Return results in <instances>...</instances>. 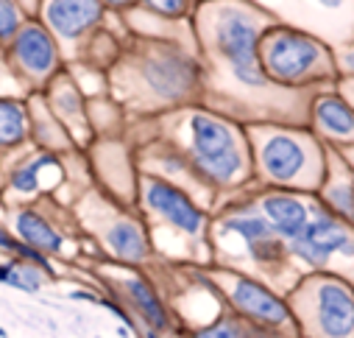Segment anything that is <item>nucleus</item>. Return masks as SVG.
Instances as JSON below:
<instances>
[{"label":"nucleus","instance_id":"nucleus-21","mask_svg":"<svg viewBox=\"0 0 354 338\" xmlns=\"http://www.w3.org/2000/svg\"><path fill=\"white\" fill-rule=\"evenodd\" d=\"M315 199L332 215L354 224V165L343 151L326 145V174L315 190Z\"/></svg>","mask_w":354,"mask_h":338},{"label":"nucleus","instance_id":"nucleus-35","mask_svg":"<svg viewBox=\"0 0 354 338\" xmlns=\"http://www.w3.org/2000/svg\"><path fill=\"white\" fill-rule=\"evenodd\" d=\"M6 272H9V266L0 263V283H3V285H6Z\"/></svg>","mask_w":354,"mask_h":338},{"label":"nucleus","instance_id":"nucleus-7","mask_svg":"<svg viewBox=\"0 0 354 338\" xmlns=\"http://www.w3.org/2000/svg\"><path fill=\"white\" fill-rule=\"evenodd\" d=\"M137 210L153 235H176L187 243L190 263L209 266L212 249H209V221L212 210L196 202L185 188L173 185L156 174H142L137 179Z\"/></svg>","mask_w":354,"mask_h":338},{"label":"nucleus","instance_id":"nucleus-9","mask_svg":"<svg viewBox=\"0 0 354 338\" xmlns=\"http://www.w3.org/2000/svg\"><path fill=\"white\" fill-rule=\"evenodd\" d=\"M299 338H354V285L329 272H304L285 294Z\"/></svg>","mask_w":354,"mask_h":338},{"label":"nucleus","instance_id":"nucleus-27","mask_svg":"<svg viewBox=\"0 0 354 338\" xmlns=\"http://www.w3.org/2000/svg\"><path fill=\"white\" fill-rule=\"evenodd\" d=\"M28 17L31 15L26 12L20 0H0V48H6L12 42V37L23 28Z\"/></svg>","mask_w":354,"mask_h":338},{"label":"nucleus","instance_id":"nucleus-16","mask_svg":"<svg viewBox=\"0 0 354 338\" xmlns=\"http://www.w3.org/2000/svg\"><path fill=\"white\" fill-rule=\"evenodd\" d=\"M90 165L98 188L112 199L137 207V179L140 168L134 159V145L129 137H98L90 145Z\"/></svg>","mask_w":354,"mask_h":338},{"label":"nucleus","instance_id":"nucleus-32","mask_svg":"<svg viewBox=\"0 0 354 338\" xmlns=\"http://www.w3.org/2000/svg\"><path fill=\"white\" fill-rule=\"evenodd\" d=\"M15 246H17V235H15V232H12L6 224H0V249L9 251V255H12Z\"/></svg>","mask_w":354,"mask_h":338},{"label":"nucleus","instance_id":"nucleus-2","mask_svg":"<svg viewBox=\"0 0 354 338\" xmlns=\"http://www.w3.org/2000/svg\"><path fill=\"white\" fill-rule=\"evenodd\" d=\"M106 75L109 96L123 107L129 123L204 101L198 51L176 39L129 34L120 59Z\"/></svg>","mask_w":354,"mask_h":338},{"label":"nucleus","instance_id":"nucleus-10","mask_svg":"<svg viewBox=\"0 0 354 338\" xmlns=\"http://www.w3.org/2000/svg\"><path fill=\"white\" fill-rule=\"evenodd\" d=\"M204 274L215 285V291L221 294L223 305L232 313L243 316L245 321H254L262 327L279 330L290 338H299L296 319H293V310H290L285 294H279L268 283H262L259 277H251V274L237 272V269L204 266Z\"/></svg>","mask_w":354,"mask_h":338},{"label":"nucleus","instance_id":"nucleus-22","mask_svg":"<svg viewBox=\"0 0 354 338\" xmlns=\"http://www.w3.org/2000/svg\"><path fill=\"white\" fill-rule=\"evenodd\" d=\"M12 232L23 243L45 251L48 258H64L67 255V235L56 226V221L50 215H45L34 204H23V207L12 210Z\"/></svg>","mask_w":354,"mask_h":338},{"label":"nucleus","instance_id":"nucleus-39","mask_svg":"<svg viewBox=\"0 0 354 338\" xmlns=\"http://www.w3.org/2000/svg\"><path fill=\"white\" fill-rule=\"evenodd\" d=\"M0 251H3V249H0Z\"/></svg>","mask_w":354,"mask_h":338},{"label":"nucleus","instance_id":"nucleus-37","mask_svg":"<svg viewBox=\"0 0 354 338\" xmlns=\"http://www.w3.org/2000/svg\"><path fill=\"white\" fill-rule=\"evenodd\" d=\"M0 338H9V332H6V327H0Z\"/></svg>","mask_w":354,"mask_h":338},{"label":"nucleus","instance_id":"nucleus-15","mask_svg":"<svg viewBox=\"0 0 354 338\" xmlns=\"http://www.w3.org/2000/svg\"><path fill=\"white\" fill-rule=\"evenodd\" d=\"M37 17L59 39L62 53L70 64L78 59L84 42L109 23L112 12L101 0H42Z\"/></svg>","mask_w":354,"mask_h":338},{"label":"nucleus","instance_id":"nucleus-13","mask_svg":"<svg viewBox=\"0 0 354 338\" xmlns=\"http://www.w3.org/2000/svg\"><path fill=\"white\" fill-rule=\"evenodd\" d=\"M254 3L277 23L310 31L332 48L354 39V0H254Z\"/></svg>","mask_w":354,"mask_h":338},{"label":"nucleus","instance_id":"nucleus-19","mask_svg":"<svg viewBox=\"0 0 354 338\" xmlns=\"http://www.w3.org/2000/svg\"><path fill=\"white\" fill-rule=\"evenodd\" d=\"M307 126L329 148H354V109L335 93V87L318 90L310 98Z\"/></svg>","mask_w":354,"mask_h":338},{"label":"nucleus","instance_id":"nucleus-4","mask_svg":"<svg viewBox=\"0 0 354 338\" xmlns=\"http://www.w3.org/2000/svg\"><path fill=\"white\" fill-rule=\"evenodd\" d=\"M209 249L212 263L223 269H237L259 277L279 294H288L304 274L290 255V246L274 232L251 196V188L223 199L212 210L209 221Z\"/></svg>","mask_w":354,"mask_h":338},{"label":"nucleus","instance_id":"nucleus-31","mask_svg":"<svg viewBox=\"0 0 354 338\" xmlns=\"http://www.w3.org/2000/svg\"><path fill=\"white\" fill-rule=\"evenodd\" d=\"M101 3H104V6H106L112 15H126V12L137 9L140 0H101Z\"/></svg>","mask_w":354,"mask_h":338},{"label":"nucleus","instance_id":"nucleus-5","mask_svg":"<svg viewBox=\"0 0 354 338\" xmlns=\"http://www.w3.org/2000/svg\"><path fill=\"white\" fill-rule=\"evenodd\" d=\"M257 188L315 193L326 174V145L301 123H248Z\"/></svg>","mask_w":354,"mask_h":338},{"label":"nucleus","instance_id":"nucleus-23","mask_svg":"<svg viewBox=\"0 0 354 338\" xmlns=\"http://www.w3.org/2000/svg\"><path fill=\"white\" fill-rule=\"evenodd\" d=\"M26 101H28V115H31V143H34V148L53 151V154H62V157L81 151L75 145V140L70 137V132L62 126V121L50 112L42 93H31Z\"/></svg>","mask_w":354,"mask_h":338},{"label":"nucleus","instance_id":"nucleus-8","mask_svg":"<svg viewBox=\"0 0 354 338\" xmlns=\"http://www.w3.org/2000/svg\"><path fill=\"white\" fill-rule=\"evenodd\" d=\"M75 221L81 232L90 235L101 255L112 263L142 269L156 260V249L140 210L112 199L101 188H90L78 199Z\"/></svg>","mask_w":354,"mask_h":338},{"label":"nucleus","instance_id":"nucleus-40","mask_svg":"<svg viewBox=\"0 0 354 338\" xmlns=\"http://www.w3.org/2000/svg\"><path fill=\"white\" fill-rule=\"evenodd\" d=\"M39 3H42V0H39Z\"/></svg>","mask_w":354,"mask_h":338},{"label":"nucleus","instance_id":"nucleus-28","mask_svg":"<svg viewBox=\"0 0 354 338\" xmlns=\"http://www.w3.org/2000/svg\"><path fill=\"white\" fill-rule=\"evenodd\" d=\"M332 53H335L337 78H343V75H354V39H348V42H343V45H335Z\"/></svg>","mask_w":354,"mask_h":338},{"label":"nucleus","instance_id":"nucleus-33","mask_svg":"<svg viewBox=\"0 0 354 338\" xmlns=\"http://www.w3.org/2000/svg\"><path fill=\"white\" fill-rule=\"evenodd\" d=\"M70 299H84V302H93V305H98V299H101V296H95V294H86V291H73V294H70Z\"/></svg>","mask_w":354,"mask_h":338},{"label":"nucleus","instance_id":"nucleus-6","mask_svg":"<svg viewBox=\"0 0 354 338\" xmlns=\"http://www.w3.org/2000/svg\"><path fill=\"white\" fill-rule=\"evenodd\" d=\"M259 62L265 75L285 90L318 93L335 87L337 81L332 45L285 23H271L265 28L259 39Z\"/></svg>","mask_w":354,"mask_h":338},{"label":"nucleus","instance_id":"nucleus-34","mask_svg":"<svg viewBox=\"0 0 354 338\" xmlns=\"http://www.w3.org/2000/svg\"><path fill=\"white\" fill-rule=\"evenodd\" d=\"M142 338H162V332H156V330H148V327H142Z\"/></svg>","mask_w":354,"mask_h":338},{"label":"nucleus","instance_id":"nucleus-24","mask_svg":"<svg viewBox=\"0 0 354 338\" xmlns=\"http://www.w3.org/2000/svg\"><path fill=\"white\" fill-rule=\"evenodd\" d=\"M31 143L28 101L20 96H0V154L20 151Z\"/></svg>","mask_w":354,"mask_h":338},{"label":"nucleus","instance_id":"nucleus-25","mask_svg":"<svg viewBox=\"0 0 354 338\" xmlns=\"http://www.w3.org/2000/svg\"><path fill=\"white\" fill-rule=\"evenodd\" d=\"M6 266H9V272H6V285L17 288V291H23V294H37V291H42L50 280H56V274L45 272V269L37 266V263L23 260V258L9 260Z\"/></svg>","mask_w":354,"mask_h":338},{"label":"nucleus","instance_id":"nucleus-12","mask_svg":"<svg viewBox=\"0 0 354 338\" xmlns=\"http://www.w3.org/2000/svg\"><path fill=\"white\" fill-rule=\"evenodd\" d=\"M3 53H6L9 70L15 73V78L20 84V90H28V96L42 93L67 67L59 39L50 34V28L37 15L23 23V28L3 48Z\"/></svg>","mask_w":354,"mask_h":338},{"label":"nucleus","instance_id":"nucleus-1","mask_svg":"<svg viewBox=\"0 0 354 338\" xmlns=\"http://www.w3.org/2000/svg\"><path fill=\"white\" fill-rule=\"evenodd\" d=\"M277 23L254 0H204L193 31L204 70V107L240 123H301L313 93L285 90L265 75L259 39Z\"/></svg>","mask_w":354,"mask_h":338},{"label":"nucleus","instance_id":"nucleus-18","mask_svg":"<svg viewBox=\"0 0 354 338\" xmlns=\"http://www.w3.org/2000/svg\"><path fill=\"white\" fill-rule=\"evenodd\" d=\"M42 96H45V104L50 107V112L70 132V137L75 140L78 148H90L95 143V132L90 123V98H86L84 90L78 87V81L73 78L70 67H64L48 84L42 90Z\"/></svg>","mask_w":354,"mask_h":338},{"label":"nucleus","instance_id":"nucleus-14","mask_svg":"<svg viewBox=\"0 0 354 338\" xmlns=\"http://www.w3.org/2000/svg\"><path fill=\"white\" fill-rule=\"evenodd\" d=\"M98 277L109 288V296L118 299L142 327L156 330V332L176 330L173 313L167 310L159 288L148 280V274L140 266H123V263L101 266Z\"/></svg>","mask_w":354,"mask_h":338},{"label":"nucleus","instance_id":"nucleus-11","mask_svg":"<svg viewBox=\"0 0 354 338\" xmlns=\"http://www.w3.org/2000/svg\"><path fill=\"white\" fill-rule=\"evenodd\" d=\"M290 255L301 272H329L354 285V224L332 215L315 199L313 218L290 243Z\"/></svg>","mask_w":354,"mask_h":338},{"label":"nucleus","instance_id":"nucleus-3","mask_svg":"<svg viewBox=\"0 0 354 338\" xmlns=\"http://www.w3.org/2000/svg\"><path fill=\"white\" fill-rule=\"evenodd\" d=\"M156 137H165L185 154L201 182L218 196V204L254 185V165L245 123L204 104L182 107L148 121H131Z\"/></svg>","mask_w":354,"mask_h":338},{"label":"nucleus","instance_id":"nucleus-38","mask_svg":"<svg viewBox=\"0 0 354 338\" xmlns=\"http://www.w3.org/2000/svg\"><path fill=\"white\" fill-rule=\"evenodd\" d=\"M198 3H204V0H198Z\"/></svg>","mask_w":354,"mask_h":338},{"label":"nucleus","instance_id":"nucleus-20","mask_svg":"<svg viewBox=\"0 0 354 338\" xmlns=\"http://www.w3.org/2000/svg\"><path fill=\"white\" fill-rule=\"evenodd\" d=\"M48 174H67L64 171V159L62 154L53 151H42L34 148L31 154L20 157L12 168H9V177L6 185L12 193L28 199V196H42V193H53L62 179H48Z\"/></svg>","mask_w":354,"mask_h":338},{"label":"nucleus","instance_id":"nucleus-36","mask_svg":"<svg viewBox=\"0 0 354 338\" xmlns=\"http://www.w3.org/2000/svg\"><path fill=\"white\" fill-rule=\"evenodd\" d=\"M337 151H340V148H337ZM343 154H346V159H348V162H351V165H354V148H346V151H343Z\"/></svg>","mask_w":354,"mask_h":338},{"label":"nucleus","instance_id":"nucleus-29","mask_svg":"<svg viewBox=\"0 0 354 338\" xmlns=\"http://www.w3.org/2000/svg\"><path fill=\"white\" fill-rule=\"evenodd\" d=\"M9 87H20V84H17L15 73L9 70V62H6L3 48H0V96H12V93H9Z\"/></svg>","mask_w":354,"mask_h":338},{"label":"nucleus","instance_id":"nucleus-26","mask_svg":"<svg viewBox=\"0 0 354 338\" xmlns=\"http://www.w3.org/2000/svg\"><path fill=\"white\" fill-rule=\"evenodd\" d=\"M137 9L162 17V20H173V23H193L198 0H140Z\"/></svg>","mask_w":354,"mask_h":338},{"label":"nucleus","instance_id":"nucleus-30","mask_svg":"<svg viewBox=\"0 0 354 338\" xmlns=\"http://www.w3.org/2000/svg\"><path fill=\"white\" fill-rule=\"evenodd\" d=\"M335 93L354 109V75H343L335 81Z\"/></svg>","mask_w":354,"mask_h":338},{"label":"nucleus","instance_id":"nucleus-17","mask_svg":"<svg viewBox=\"0 0 354 338\" xmlns=\"http://www.w3.org/2000/svg\"><path fill=\"white\" fill-rule=\"evenodd\" d=\"M251 196L259 207V213L268 218L274 232L290 246L310 224L315 210V193H299V190H282V188H257L251 185Z\"/></svg>","mask_w":354,"mask_h":338}]
</instances>
